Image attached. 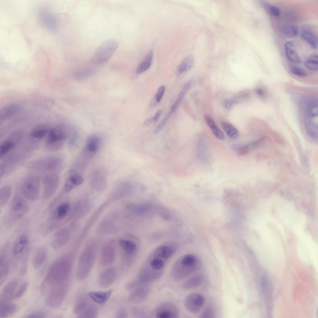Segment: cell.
<instances>
[{
    "instance_id": "1",
    "label": "cell",
    "mask_w": 318,
    "mask_h": 318,
    "mask_svg": "<svg viewBox=\"0 0 318 318\" xmlns=\"http://www.w3.org/2000/svg\"><path fill=\"white\" fill-rule=\"evenodd\" d=\"M176 249L175 245L171 244L162 245L156 248L144 262L134 279L127 284V288L132 290L159 279Z\"/></svg>"
},
{
    "instance_id": "2",
    "label": "cell",
    "mask_w": 318,
    "mask_h": 318,
    "mask_svg": "<svg viewBox=\"0 0 318 318\" xmlns=\"http://www.w3.org/2000/svg\"><path fill=\"white\" fill-rule=\"evenodd\" d=\"M74 259L73 254L68 253L60 257L53 262L41 284L40 288L42 293L47 294L55 287L68 283Z\"/></svg>"
},
{
    "instance_id": "3",
    "label": "cell",
    "mask_w": 318,
    "mask_h": 318,
    "mask_svg": "<svg viewBox=\"0 0 318 318\" xmlns=\"http://www.w3.org/2000/svg\"><path fill=\"white\" fill-rule=\"evenodd\" d=\"M201 263L193 255L188 254L180 257L174 264L171 275L175 281H180L190 275L200 267Z\"/></svg>"
},
{
    "instance_id": "4",
    "label": "cell",
    "mask_w": 318,
    "mask_h": 318,
    "mask_svg": "<svg viewBox=\"0 0 318 318\" xmlns=\"http://www.w3.org/2000/svg\"><path fill=\"white\" fill-rule=\"evenodd\" d=\"M96 254V246L90 244L85 247L80 253L78 260L75 275L79 280L86 279L94 265Z\"/></svg>"
},
{
    "instance_id": "5",
    "label": "cell",
    "mask_w": 318,
    "mask_h": 318,
    "mask_svg": "<svg viewBox=\"0 0 318 318\" xmlns=\"http://www.w3.org/2000/svg\"><path fill=\"white\" fill-rule=\"evenodd\" d=\"M70 205L67 201L58 203L49 216L45 225L47 232H50L58 229L70 212Z\"/></svg>"
},
{
    "instance_id": "6",
    "label": "cell",
    "mask_w": 318,
    "mask_h": 318,
    "mask_svg": "<svg viewBox=\"0 0 318 318\" xmlns=\"http://www.w3.org/2000/svg\"><path fill=\"white\" fill-rule=\"evenodd\" d=\"M69 129L66 125H60L50 129L47 136L45 146L49 151L61 148L68 137Z\"/></svg>"
},
{
    "instance_id": "7",
    "label": "cell",
    "mask_w": 318,
    "mask_h": 318,
    "mask_svg": "<svg viewBox=\"0 0 318 318\" xmlns=\"http://www.w3.org/2000/svg\"><path fill=\"white\" fill-rule=\"evenodd\" d=\"M29 211L27 202L21 196L16 195L11 202L5 222L8 225H12L24 217Z\"/></svg>"
},
{
    "instance_id": "8",
    "label": "cell",
    "mask_w": 318,
    "mask_h": 318,
    "mask_svg": "<svg viewBox=\"0 0 318 318\" xmlns=\"http://www.w3.org/2000/svg\"><path fill=\"white\" fill-rule=\"evenodd\" d=\"M118 46V41L111 39L103 43L97 49L91 58V62L101 64L107 62L112 56Z\"/></svg>"
},
{
    "instance_id": "9",
    "label": "cell",
    "mask_w": 318,
    "mask_h": 318,
    "mask_svg": "<svg viewBox=\"0 0 318 318\" xmlns=\"http://www.w3.org/2000/svg\"><path fill=\"white\" fill-rule=\"evenodd\" d=\"M64 161L60 156L52 155L37 160L32 164L34 169L54 172L59 170L63 166Z\"/></svg>"
},
{
    "instance_id": "10",
    "label": "cell",
    "mask_w": 318,
    "mask_h": 318,
    "mask_svg": "<svg viewBox=\"0 0 318 318\" xmlns=\"http://www.w3.org/2000/svg\"><path fill=\"white\" fill-rule=\"evenodd\" d=\"M40 191L39 178L34 175L30 176L26 178L21 187V191L23 196L31 201H36L38 199Z\"/></svg>"
},
{
    "instance_id": "11",
    "label": "cell",
    "mask_w": 318,
    "mask_h": 318,
    "mask_svg": "<svg viewBox=\"0 0 318 318\" xmlns=\"http://www.w3.org/2000/svg\"><path fill=\"white\" fill-rule=\"evenodd\" d=\"M68 283L55 287L48 293L46 303L48 306L57 308L61 305L67 294Z\"/></svg>"
},
{
    "instance_id": "12",
    "label": "cell",
    "mask_w": 318,
    "mask_h": 318,
    "mask_svg": "<svg viewBox=\"0 0 318 318\" xmlns=\"http://www.w3.org/2000/svg\"><path fill=\"white\" fill-rule=\"evenodd\" d=\"M59 178L58 175L55 172H50L43 177L42 197L44 200L50 198L56 192L58 187Z\"/></svg>"
},
{
    "instance_id": "13",
    "label": "cell",
    "mask_w": 318,
    "mask_h": 318,
    "mask_svg": "<svg viewBox=\"0 0 318 318\" xmlns=\"http://www.w3.org/2000/svg\"><path fill=\"white\" fill-rule=\"evenodd\" d=\"M205 302L202 294L193 293L189 294L185 299L184 305L186 309L193 313L199 312L203 307Z\"/></svg>"
},
{
    "instance_id": "14",
    "label": "cell",
    "mask_w": 318,
    "mask_h": 318,
    "mask_svg": "<svg viewBox=\"0 0 318 318\" xmlns=\"http://www.w3.org/2000/svg\"><path fill=\"white\" fill-rule=\"evenodd\" d=\"M157 318H177L179 312L177 306L170 302H165L159 305L155 311Z\"/></svg>"
},
{
    "instance_id": "15",
    "label": "cell",
    "mask_w": 318,
    "mask_h": 318,
    "mask_svg": "<svg viewBox=\"0 0 318 318\" xmlns=\"http://www.w3.org/2000/svg\"><path fill=\"white\" fill-rule=\"evenodd\" d=\"M117 271L114 267H110L104 270L99 275L98 279L99 286L106 288L111 285L117 276Z\"/></svg>"
},
{
    "instance_id": "16",
    "label": "cell",
    "mask_w": 318,
    "mask_h": 318,
    "mask_svg": "<svg viewBox=\"0 0 318 318\" xmlns=\"http://www.w3.org/2000/svg\"><path fill=\"white\" fill-rule=\"evenodd\" d=\"M103 168L98 169L90 175V182L92 188L95 190L101 191L105 188L106 184V173Z\"/></svg>"
},
{
    "instance_id": "17",
    "label": "cell",
    "mask_w": 318,
    "mask_h": 318,
    "mask_svg": "<svg viewBox=\"0 0 318 318\" xmlns=\"http://www.w3.org/2000/svg\"><path fill=\"white\" fill-rule=\"evenodd\" d=\"M70 233L69 229L64 227L58 230L54 235L51 242V246L55 250L60 249L69 242Z\"/></svg>"
},
{
    "instance_id": "18",
    "label": "cell",
    "mask_w": 318,
    "mask_h": 318,
    "mask_svg": "<svg viewBox=\"0 0 318 318\" xmlns=\"http://www.w3.org/2000/svg\"><path fill=\"white\" fill-rule=\"evenodd\" d=\"M143 285L137 286L132 289L129 294L128 301L131 303H137L144 300L148 297L149 293V288Z\"/></svg>"
},
{
    "instance_id": "19",
    "label": "cell",
    "mask_w": 318,
    "mask_h": 318,
    "mask_svg": "<svg viewBox=\"0 0 318 318\" xmlns=\"http://www.w3.org/2000/svg\"><path fill=\"white\" fill-rule=\"evenodd\" d=\"M29 243L30 239L27 234L24 233L20 234L16 238L12 245L13 255L17 256L22 254L28 248Z\"/></svg>"
},
{
    "instance_id": "20",
    "label": "cell",
    "mask_w": 318,
    "mask_h": 318,
    "mask_svg": "<svg viewBox=\"0 0 318 318\" xmlns=\"http://www.w3.org/2000/svg\"><path fill=\"white\" fill-rule=\"evenodd\" d=\"M18 284V280L16 279H13L6 285L0 294V303L8 302L13 300Z\"/></svg>"
},
{
    "instance_id": "21",
    "label": "cell",
    "mask_w": 318,
    "mask_h": 318,
    "mask_svg": "<svg viewBox=\"0 0 318 318\" xmlns=\"http://www.w3.org/2000/svg\"><path fill=\"white\" fill-rule=\"evenodd\" d=\"M115 257L114 247L111 245H106L101 250L99 257L100 264L104 266H109L114 261Z\"/></svg>"
},
{
    "instance_id": "22",
    "label": "cell",
    "mask_w": 318,
    "mask_h": 318,
    "mask_svg": "<svg viewBox=\"0 0 318 318\" xmlns=\"http://www.w3.org/2000/svg\"><path fill=\"white\" fill-rule=\"evenodd\" d=\"M83 179L77 171L74 169L70 170L68 175L65 182L63 189L64 191L68 193L75 186L81 184Z\"/></svg>"
},
{
    "instance_id": "23",
    "label": "cell",
    "mask_w": 318,
    "mask_h": 318,
    "mask_svg": "<svg viewBox=\"0 0 318 318\" xmlns=\"http://www.w3.org/2000/svg\"><path fill=\"white\" fill-rule=\"evenodd\" d=\"M113 290L110 289L106 291H92L89 292V297L95 302L99 304L105 303L110 298Z\"/></svg>"
},
{
    "instance_id": "24",
    "label": "cell",
    "mask_w": 318,
    "mask_h": 318,
    "mask_svg": "<svg viewBox=\"0 0 318 318\" xmlns=\"http://www.w3.org/2000/svg\"><path fill=\"white\" fill-rule=\"evenodd\" d=\"M284 49L286 57L290 61L295 63L301 62V59L298 54L293 42H286L284 44Z\"/></svg>"
},
{
    "instance_id": "25",
    "label": "cell",
    "mask_w": 318,
    "mask_h": 318,
    "mask_svg": "<svg viewBox=\"0 0 318 318\" xmlns=\"http://www.w3.org/2000/svg\"><path fill=\"white\" fill-rule=\"evenodd\" d=\"M101 143L100 139L98 136L91 135L87 140L84 151L93 156L99 149Z\"/></svg>"
},
{
    "instance_id": "26",
    "label": "cell",
    "mask_w": 318,
    "mask_h": 318,
    "mask_svg": "<svg viewBox=\"0 0 318 318\" xmlns=\"http://www.w3.org/2000/svg\"><path fill=\"white\" fill-rule=\"evenodd\" d=\"M18 306L14 303L9 302L0 303V318H6L16 313L19 310Z\"/></svg>"
},
{
    "instance_id": "27",
    "label": "cell",
    "mask_w": 318,
    "mask_h": 318,
    "mask_svg": "<svg viewBox=\"0 0 318 318\" xmlns=\"http://www.w3.org/2000/svg\"><path fill=\"white\" fill-rule=\"evenodd\" d=\"M48 253L46 249L41 247L36 252L32 260L34 268L36 269L40 268L47 260Z\"/></svg>"
},
{
    "instance_id": "28",
    "label": "cell",
    "mask_w": 318,
    "mask_h": 318,
    "mask_svg": "<svg viewBox=\"0 0 318 318\" xmlns=\"http://www.w3.org/2000/svg\"><path fill=\"white\" fill-rule=\"evenodd\" d=\"M264 137L260 138L249 144H241L240 147L237 152L239 156L246 154L259 148L264 143Z\"/></svg>"
},
{
    "instance_id": "29",
    "label": "cell",
    "mask_w": 318,
    "mask_h": 318,
    "mask_svg": "<svg viewBox=\"0 0 318 318\" xmlns=\"http://www.w3.org/2000/svg\"><path fill=\"white\" fill-rule=\"evenodd\" d=\"M5 251L1 252L0 256V285L4 283L9 272V265L6 257Z\"/></svg>"
},
{
    "instance_id": "30",
    "label": "cell",
    "mask_w": 318,
    "mask_h": 318,
    "mask_svg": "<svg viewBox=\"0 0 318 318\" xmlns=\"http://www.w3.org/2000/svg\"><path fill=\"white\" fill-rule=\"evenodd\" d=\"M50 129L46 125H40L35 127L30 131V137L35 140L41 139L47 136Z\"/></svg>"
},
{
    "instance_id": "31",
    "label": "cell",
    "mask_w": 318,
    "mask_h": 318,
    "mask_svg": "<svg viewBox=\"0 0 318 318\" xmlns=\"http://www.w3.org/2000/svg\"><path fill=\"white\" fill-rule=\"evenodd\" d=\"M302 39L305 40L313 49H316L317 48V36L311 30L307 29H303L301 32Z\"/></svg>"
},
{
    "instance_id": "32",
    "label": "cell",
    "mask_w": 318,
    "mask_h": 318,
    "mask_svg": "<svg viewBox=\"0 0 318 318\" xmlns=\"http://www.w3.org/2000/svg\"><path fill=\"white\" fill-rule=\"evenodd\" d=\"M205 120L215 137L219 140H223L225 139L223 133L218 127L213 119L208 115H205Z\"/></svg>"
},
{
    "instance_id": "33",
    "label": "cell",
    "mask_w": 318,
    "mask_h": 318,
    "mask_svg": "<svg viewBox=\"0 0 318 318\" xmlns=\"http://www.w3.org/2000/svg\"><path fill=\"white\" fill-rule=\"evenodd\" d=\"M202 278L199 275H196L187 279L182 284V288L188 290L196 288L202 283Z\"/></svg>"
},
{
    "instance_id": "34",
    "label": "cell",
    "mask_w": 318,
    "mask_h": 318,
    "mask_svg": "<svg viewBox=\"0 0 318 318\" xmlns=\"http://www.w3.org/2000/svg\"><path fill=\"white\" fill-rule=\"evenodd\" d=\"M153 52L150 51L143 61L138 66L136 70L137 74H141L148 70L151 67L153 60Z\"/></svg>"
},
{
    "instance_id": "35",
    "label": "cell",
    "mask_w": 318,
    "mask_h": 318,
    "mask_svg": "<svg viewBox=\"0 0 318 318\" xmlns=\"http://www.w3.org/2000/svg\"><path fill=\"white\" fill-rule=\"evenodd\" d=\"M20 107L17 104H12L3 108L0 113L1 120L8 119L15 115L20 110Z\"/></svg>"
},
{
    "instance_id": "36",
    "label": "cell",
    "mask_w": 318,
    "mask_h": 318,
    "mask_svg": "<svg viewBox=\"0 0 318 318\" xmlns=\"http://www.w3.org/2000/svg\"><path fill=\"white\" fill-rule=\"evenodd\" d=\"M194 63V60L192 56L189 55L186 56L182 60L178 67L179 74H182L189 70L193 67Z\"/></svg>"
},
{
    "instance_id": "37",
    "label": "cell",
    "mask_w": 318,
    "mask_h": 318,
    "mask_svg": "<svg viewBox=\"0 0 318 318\" xmlns=\"http://www.w3.org/2000/svg\"><path fill=\"white\" fill-rule=\"evenodd\" d=\"M222 127L228 136L233 140H237L239 138V133L238 130L233 125L226 122H223Z\"/></svg>"
},
{
    "instance_id": "38",
    "label": "cell",
    "mask_w": 318,
    "mask_h": 318,
    "mask_svg": "<svg viewBox=\"0 0 318 318\" xmlns=\"http://www.w3.org/2000/svg\"><path fill=\"white\" fill-rule=\"evenodd\" d=\"M11 188L8 185L4 186L0 189V208H3L7 203L11 193Z\"/></svg>"
},
{
    "instance_id": "39",
    "label": "cell",
    "mask_w": 318,
    "mask_h": 318,
    "mask_svg": "<svg viewBox=\"0 0 318 318\" xmlns=\"http://www.w3.org/2000/svg\"><path fill=\"white\" fill-rule=\"evenodd\" d=\"M15 143L14 140L11 139H7L2 142L0 146L1 158L3 157L13 149L16 145Z\"/></svg>"
},
{
    "instance_id": "40",
    "label": "cell",
    "mask_w": 318,
    "mask_h": 318,
    "mask_svg": "<svg viewBox=\"0 0 318 318\" xmlns=\"http://www.w3.org/2000/svg\"><path fill=\"white\" fill-rule=\"evenodd\" d=\"M318 55L313 54L309 56L305 60L304 64L307 69L312 70H317L318 69Z\"/></svg>"
},
{
    "instance_id": "41",
    "label": "cell",
    "mask_w": 318,
    "mask_h": 318,
    "mask_svg": "<svg viewBox=\"0 0 318 318\" xmlns=\"http://www.w3.org/2000/svg\"><path fill=\"white\" fill-rule=\"evenodd\" d=\"M88 300L84 297L80 298L75 303L73 309L74 315L78 316L87 307Z\"/></svg>"
},
{
    "instance_id": "42",
    "label": "cell",
    "mask_w": 318,
    "mask_h": 318,
    "mask_svg": "<svg viewBox=\"0 0 318 318\" xmlns=\"http://www.w3.org/2000/svg\"><path fill=\"white\" fill-rule=\"evenodd\" d=\"M98 314V311L97 308L94 306H90L80 314L78 318H95L97 317Z\"/></svg>"
},
{
    "instance_id": "43",
    "label": "cell",
    "mask_w": 318,
    "mask_h": 318,
    "mask_svg": "<svg viewBox=\"0 0 318 318\" xmlns=\"http://www.w3.org/2000/svg\"><path fill=\"white\" fill-rule=\"evenodd\" d=\"M261 5L266 12L273 16H278L280 14L279 9L275 6L264 2H261Z\"/></svg>"
},
{
    "instance_id": "44",
    "label": "cell",
    "mask_w": 318,
    "mask_h": 318,
    "mask_svg": "<svg viewBox=\"0 0 318 318\" xmlns=\"http://www.w3.org/2000/svg\"><path fill=\"white\" fill-rule=\"evenodd\" d=\"M298 33V29L295 25L286 26L283 30L284 35L288 38H291L296 37Z\"/></svg>"
},
{
    "instance_id": "45",
    "label": "cell",
    "mask_w": 318,
    "mask_h": 318,
    "mask_svg": "<svg viewBox=\"0 0 318 318\" xmlns=\"http://www.w3.org/2000/svg\"><path fill=\"white\" fill-rule=\"evenodd\" d=\"M80 140L79 134L76 132L73 133L70 136L68 141L69 148L71 150L75 149L78 147Z\"/></svg>"
},
{
    "instance_id": "46",
    "label": "cell",
    "mask_w": 318,
    "mask_h": 318,
    "mask_svg": "<svg viewBox=\"0 0 318 318\" xmlns=\"http://www.w3.org/2000/svg\"><path fill=\"white\" fill-rule=\"evenodd\" d=\"M28 286V284L25 282L22 283L16 290L13 297V299L20 298L25 293Z\"/></svg>"
},
{
    "instance_id": "47",
    "label": "cell",
    "mask_w": 318,
    "mask_h": 318,
    "mask_svg": "<svg viewBox=\"0 0 318 318\" xmlns=\"http://www.w3.org/2000/svg\"><path fill=\"white\" fill-rule=\"evenodd\" d=\"M47 312L43 310H39L32 312L27 315L26 318H45Z\"/></svg>"
},
{
    "instance_id": "48",
    "label": "cell",
    "mask_w": 318,
    "mask_h": 318,
    "mask_svg": "<svg viewBox=\"0 0 318 318\" xmlns=\"http://www.w3.org/2000/svg\"><path fill=\"white\" fill-rule=\"evenodd\" d=\"M291 71L294 75L300 77H305L307 75V73L303 69L296 66H292Z\"/></svg>"
},
{
    "instance_id": "49",
    "label": "cell",
    "mask_w": 318,
    "mask_h": 318,
    "mask_svg": "<svg viewBox=\"0 0 318 318\" xmlns=\"http://www.w3.org/2000/svg\"><path fill=\"white\" fill-rule=\"evenodd\" d=\"M165 90L166 87L164 85H161L159 88L155 96V98L157 102L158 103L161 101Z\"/></svg>"
},
{
    "instance_id": "50",
    "label": "cell",
    "mask_w": 318,
    "mask_h": 318,
    "mask_svg": "<svg viewBox=\"0 0 318 318\" xmlns=\"http://www.w3.org/2000/svg\"><path fill=\"white\" fill-rule=\"evenodd\" d=\"M128 314L126 310L123 308H119L116 311L115 317L117 318L127 317Z\"/></svg>"
},
{
    "instance_id": "51",
    "label": "cell",
    "mask_w": 318,
    "mask_h": 318,
    "mask_svg": "<svg viewBox=\"0 0 318 318\" xmlns=\"http://www.w3.org/2000/svg\"><path fill=\"white\" fill-rule=\"evenodd\" d=\"M238 101L235 100H229L226 101L224 103L225 107L227 109H230L237 105Z\"/></svg>"
},
{
    "instance_id": "52",
    "label": "cell",
    "mask_w": 318,
    "mask_h": 318,
    "mask_svg": "<svg viewBox=\"0 0 318 318\" xmlns=\"http://www.w3.org/2000/svg\"><path fill=\"white\" fill-rule=\"evenodd\" d=\"M213 315L212 309L210 307H207L204 311L201 316L202 318H209L212 317Z\"/></svg>"
},
{
    "instance_id": "53",
    "label": "cell",
    "mask_w": 318,
    "mask_h": 318,
    "mask_svg": "<svg viewBox=\"0 0 318 318\" xmlns=\"http://www.w3.org/2000/svg\"><path fill=\"white\" fill-rule=\"evenodd\" d=\"M309 115L311 117H314L317 116L318 115V106L317 105H314L312 107L309 111Z\"/></svg>"
},
{
    "instance_id": "54",
    "label": "cell",
    "mask_w": 318,
    "mask_h": 318,
    "mask_svg": "<svg viewBox=\"0 0 318 318\" xmlns=\"http://www.w3.org/2000/svg\"><path fill=\"white\" fill-rule=\"evenodd\" d=\"M154 123L153 117H150L147 119L143 123V125L144 126H148L150 125L152 123Z\"/></svg>"
},
{
    "instance_id": "55",
    "label": "cell",
    "mask_w": 318,
    "mask_h": 318,
    "mask_svg": "<svg viewBox=\"0 0 318 318\" xmlns=\"http://www.w3.org/2000/svg\"><path fill=\"white\" fill-rule=\"evenodd\" d=\"M256 93L257 95L261 98H264L265 95V91L262 89H258L256 90Z\"/></svg>"
},
{
    "instance_id": "56",
    "label": "cell",
    "mask_w": 318,
    "mask_h": 318,
    "mask_svg": "<svg viewBox=\"0 0 318 318\" xmlns=\"http://www.w3.org/2000/svg\"><path fill=\"white\" fill-rule=\"evenodd\" d=\"M162 111L161 110H159L156 113L155 116L153 117L154 122H155L157 121L162 112Z\"/></svg>"
}]
</instances>
